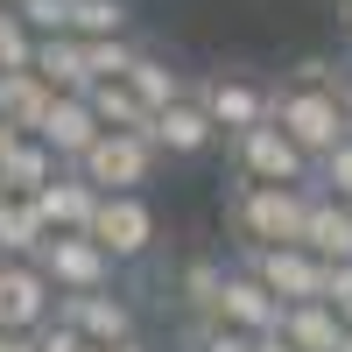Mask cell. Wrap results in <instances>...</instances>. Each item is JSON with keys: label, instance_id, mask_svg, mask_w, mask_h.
<instances>
[{"label": "cell", "instance_id": "6da1fadb", "mask_svg": "<svg viewBox=\"0 0 352 352\" xmlns=\"http://www.w3.org/2000/svg\"><path fill=\"white\" fill-rule=\"evenodd\" d=\"M310 190L317 184H226V232L232 247H303V219H310Z\"/></svg>", "mask_w": 352, "mask_h": 352}, {"label": "cell", "instance_id": "7a4b0ae2", "mask_svg": "<svg viewBox=\"0 0 352 352\" xmlns=\"http://www.w3.org/2000/svg\"><path fill=\"white\" fill-rule=\"evenodd\" d=\"M275 120L289 127V141H296L310 162H324L338 141L352 134L345 99H338V92H324V85H296V78H282V85H275Z\"/></svg>", "mask_w": 352, "mask_h": 352}, {"label": "cell", "instance_id": "3957f363", "mask_svg": "<svg viewBox=\"0 0 352 352\" xmlns=\"http://www.w3.org/2000/svg\"><path fill=\"white\" fill-rule=\"evenodd\" d=\"M226 162H232V176H247V184H317V162L289 141L282 120H261L247 134H232Z\"/></svg>", "mask_w": 352, "mask_h": 352}, {"label": "cell", "instance_id": "277c9868", "mask_svg": "<svg viewBox=\"0 0 352 352\" xmlns=\"http://www.w3.org/2000/svg\"><path fill=\"white\" fill-rule=\"evenodd\" d=\"M190 99L219 120L226 141L247 134V127H261V120H275V85H261L247 71H204V78H190Z\"/></svg>", "mask_w": 352, "mask_h": 352}, {"label": "cell", "instance_id": "5b68a950", "mask_svg": "<svg viewBox=\"0 0 352 352\" xmlns=\"http://www.w3.org/2000/svg\"><path fill=\"white\" fill-rule=\"evenodd\" d=\"M92 240L120 261V268L148 261L155 240H162V219H155L148 190H106V197H99V219H92Z\"/></svg>", "mask_w": 352, "mask_h": 352}, {"label": "cell", "instance_id": "8992f818", "mask_svg": "<svg viewBox=\"0 0 352 352\" xmlns=\"http://www.w3.org/2000/svg\"><path fill=\"white\" fill-rule=\"evenodd\" d=\"M232 261L247 275H261L282 303H324L331 296V261H317L310 247H240Z\"/></svg>", "mask_w": 352, "mask_h": 352}, {"label": "cell", "instance_id": "52a82bcc", "mask_svg": "<svg viewBox=\"0 0 352 352\" xmlns=\"http://www.w3.org/2000/svg\"><path fill=\"white\" fill-rule=\"evenodd\" d=\"M36 261H43V275L56 282V296H99V289L120 282V261H113L92 232H50V247Z\"/></svg>", "mask_w": 352, "mask_h": 352}, {"label": "cell", "instance_id": "ba28073f", "mask_svg": "<svg viewBox=\"0 0 352 352\" xmlns=\"http://www.w3.org/2000/svg\"><path fill=\"white\" fill-rule=\"evenodd\" d=\"M155 162H162V148H155L141 127H106L99 148L85 155L78 169L92 176L99 190H148V184H155Z\"/></svg>", "mask_w": 352, "mask_h": 352}, {"label": "cell", "instance_id": "9c48e42d", "mask_svg": "<svg viewBox=\"0 0 352 352\" xmlns=\"http://www.w3.org/2000/svg\"><path fill=\"white\" fill-rule=\"evenodd\" d=\"M56 282L43 275V261H8L0 268V331H43L56 324Z\"/></svg>", "mask_w": 352, "mask_h": 352}, {"label": "cell", "instance_id": "30bf717a", "mask_svg": "<svg viewBox=\"0 0 352 352\" xmlns=\"http://www.w3.org/2000/svg\"><path fill=\"white\" fill-rule=\"evenodd\" d=\"M141 134H148L155 148H162V162H197V155H212L219 141H226V134H219V120H212V113H204L197 99L162 106V113H155V120L141 127Z\"/></svg>", "mask_w": 352, "mask_h": 352}, {"label": "cell", "instance_id": "8fae6325", "mask_svg": "<svg viewBox=\"0 0 352 352\" xmlns=\"http://www.w3.org/2000/svg\"><path fill=\"white\" fill-rule=\"evenodd\" d=\"M282 317H289V303L275 296L261 275H247L240 261H232V275H226V296H219V324H232V331H247V338H261V331H282Z\"/></svg>", "mask_w": 352, "mask_h": 352}, {"label": "cell", "instance_id": "7c38bea8", "mask_svg": "<svg viewBox=\"0 0 352 352\" xmlns=\"http://www.w3.org/2000/svg\"><path fill=\"white\" fill-rule=\"evenodd\" d=\"M56 317L64 324H78L92 345H127V338H141V317H134V303L120 296V289H99V296H64L56 303Z\"/></svg>", "mask_w": 352, "mask_h": 352}, {"label": "cell", "instance_id": "4fadbf2b", "mask_svg": "<svg viewBox=\"0 0 352 352\" xmlns=\"http://www.w3.org/2000/svg\"><path fill=\"white\" fill-rule=\"evenodd\" d=\"M71 162L50 148L43 134H14L8 141V155H0V190L8 197H43V184H56Z\"/></svg>", "mask_w": 352, "mask_h": 352}, {"label": "cell", "instance_id": "5bb4252c", "mask_svg": "<svg viewBox=\"0 0 352 352\" xmlns=\"http://www.w3.org/2000/svg\"><path fill=\"white\" fill-rule=\"evenodd\" d=\"M99 134H106V120L92 113V99H85V92H64V99L50 106V120H43V141H50V148L64 155L71 169L99 148Z\"/></svg>", "mask_w": 352, "mask_h": 352}, {"label": "cell", "instance_id": "9a60e30c", "mask_svg": "<svg viewBox=\"0 0 352 352\" xmlns=\"http://www.w3.org/2000/svg\"><path fill=\"white\" fill-rule=\"evenodd\" d=\"M99 184L85 169H64L56 184H43V197H36V212L50 219V232H92V219H99Z\"/></svg>", "mask_w": 352, "mask_h": 352}, {"label": "cell", "instance_id": "2e32d148", "mask_svg": "<svg viewBox=\"0 0 352 352\" xmlns=\"http://www.w3.org/2000/svg\"><path fill=\"white\" fill-rule=\"evenodd\" d=\"M303 247L317 261H352V204L331 197V190H310V219H303Z\"/></svg>", "mask_w": 352, "mask_h": 352}, {"label": "cell", "instance_id": "e0dca14e", "mask_svg": "<svg viewBox=\"0 0 352 352\" xmlns=\"http://www.w3.org/2000/svg\"><path fill=\"white\" fill-rule=\"evenodd\" d=\"M64 99L56 85H43L36 71H0V120H8L14 134H43L50 106Z\"/></svg>", "mask_w": 352, "mask_h": 352}, {"label": "cell", "instance_id": "ac0fdd59", "mask_svg": "<svg viewBox=\"0 0 352 352\" xmlns=\"http://www.w3.org/2000/svg\"><path fill=\"white\" fill-rule=\"evenodd\" d=\"M226 275H232V261H212V254H190L184 268H176V296H184V317H190V324H212V317H219Z\"/></svg>", "mask_w": 352, "mask_h": 352}, {"label": "cell", "instance_id": "d6986e66", "mask_svg": "<svg viewBox=\"0 0 352 352\" xmlns=\"http://www.w3.org/2000/svg\"><path fill=\"white\" fill-rule=\"evenodd\" d=\"M282 338L296 345V352H345V338H352V324L331 310V303H289V317H282Z\"/></svg>", "mask_w": 352, "mask_h": 352}, {"label": "cell", "instance_id": "ffe728a7", "mask_svg": "<svg viewBox=\"0 0 352 352\" xmlns=\"http://www.w3.org/2000/svg\"><path fill=\"white\" fill-rule=\"evenodd\" d=\"M50 247V219L36 212V197H8L0 204V254L8 261H36Z\"/></svg>", "mask_w": 352, "mask_h": 352}, {"label": "cell", "instance_id": "44dd1931", "mask_svg": "<svg viewBox=\"0 0 352 352\" xmlns=\"http://www.w3.org/2000/svg\"><path fill=\"white\" fill-rule=\"evenodd\" d=\"M36 78L56 85V92H92L85 43H78V36H43V43H36Z\"/></svg>", "mask_w": 352, "mask_h": 352}, {"label": "cell", "instance_id": "7402d4cb", "mask_svg": "<svg viewBox=\"0 0 352 352\" xmlns=\"http://www.w3.org/2000/svg\"><path fill=\"white\" fill-rule=\"evenodd\" d=\"M127 85H134V99L148 106V113H162V106H176V99H190V78L169 64V56H155V50H141V64L127 71Z\"/></svg>", "mask_w": 352, "mask_h": 352}, {"label": "cell", "instance_id": "603a6c76", "mask_svg": "<svg viewBox=\"0 0 352 352\" xmlns=\"http://www.w3.org/2000/svg\"><path fill=\"white\" fill-rule=\"evenodd\" d=\"M85 99H92V113H99L106 127H148V120H155V113L134 99V85H127V78H99Z\"/></svg>", "mask_w": 352, "mask_h": 352}, {"label": "cell", "instance_id": "cb8c5ba5", "mask_svg": "<svg viewBox=\"0 0 352 352\" xmlns=\"http://www.w3.org/2000/svg\"><path fill=\"white\" fill-rule=\"evenodd\" d=\"M85 43V36H78ZM141 64V43L134 36H92V43H85V71H92V85L99 78H127Z\"/></svg>", "mask_w": 352, "mask_h": 352}, {"label": "cell", "instance_id": "d4e9b609", "mask_svg": "<svg viewBox=\"0 0 352 352\" xmlns=\"http://www.w3.org/2000/svg\"><path fill=\"white\" fill-rule=\"evenodd\" d=\"M71 36H134V8L127 0H78V28Z\"/></svg>", "mask_w": 352, "mask_h": 352}, {"label": "cell", "instance_id": "484cf974", "mask_svg": "<svg viewBox=\"0 0 352 352\" xmlns=\"http://www.w3.org/2000/svg\"><path fill=\"white\" fill-rule=\"evenodd\" d=\"M36 28L21 21V8H0V71H36Z\"/></svg>", "mask_w": 352, "mask_h": 352}, {"label": "cell", "instance_id": "4316f807", "mask_svg": "<svg viewBox=\"0 0 352 352\" xmlns=\"http://www.w3.org/2000/svg\"><path fill=\"white\" fill-rule=\"evenodd\" d=\"M21 21L36 36H71L78 28V0H21Z\"/></svg>", "mask_w": 352, "mask_h": 352}, {"label": "cell", "instance_id": "83f0119b", "mask_svg": "<svg viewBox=\"0 0 352 352\" xmlns=\"http://www.w3.org/2000/svg\"><path fill=\"white\" fill-rule=\"evenodd\" d=\"M184 352H254V338L212 317V324H184Z\"/></svg>", "mask_w": 352, "mask_h": 352}, {"label": "cell", "instance_id": "f1b7e54d", "mask_svg": "<svg viewBox=\"0 0 352 352\" xmlns=\"http://www.w3.org/2000/svg\"><path fill=\"white\" fill-rule=\"evenodd\" d=\"M317 190H331V197H345V204H352V134L338 141L324 162H317Z\"/></svg>", "mask_w": 352, "mask_h": 352}, {"label": "cell", "instance_id": "f546056e", "mask_svg": "<svg viewBox=\"0 0 352 352\" xmlns=\"http://www.w3.org/2000/svg\"><path fill=\"white\" fill-rule=\"evenodd\" d=\"M36 338H43V352H99V345H92V338H85L78 324H64V317H56V324H43Z\"/></svg>", "mask_w": 352, "mask_h": 352}, {"label": "cell", "instance_id": "4dcf8cb0", "mask_svg": "<svg viewBox=\"0 0 352 352\" xmlns=\"http://www.w3.org/2000/svg\"><path fill=\"white\" fill-rule=\"evenodd\" d=\"M324 303L352 324V261H338V268H331V296H324Z\"/></svg>", "mask_w": 352, "mask_h": 352}, {"label": "cell", "instance_id": "1f68e13d", "mask_svg": "<svg viewBox=\"0 0 352 352\" xmlns=\"http://www.w3.org/2000/svg\"><path fill=\"white\" fill-rule=\"evenodd\" d=\"M0 352H43L36 331H0Z\"/></svg>", "mask_w": 352, "mask_h": 352}, {"label": "cell", "instance_id": "d6a6232c", "mask_svg": "<svg viewBox=\"0 0 352 352\" xmlns=\"http://www.w3.org/2000/svg\"><path fill=\"white\" fill-rule=\"evenodd\" d=\"M254 352H296V345H289L282 331H261V338H254Z\"/></svg>", "mask_w": 352, "mask_h": 352}, {"label": "cell", "instance_id": "836d02e7", "mask_svg": "<svg viewBox=\"0 0 352 352\" xmlns=\"http://www.w3.org/2000/svg\"><path fill=\"white\" fill-rule=\"evenodd\" d=\"M99 352H106V345H99ZM113 352H155V345H148V338H127V345H113Z\"/></svg>", "mask_w": 352, "mask_h": 352}, {"label": "cell", "instance_id": "e575fe53", "mask_svg": "<svg viewBox=\"0 0 352 352\" xmlns=\"http://www.w3.org/2000/svg\"><path fill=\"white\" fill-rule=\"evenodd\" d=\"M8 141H14V127H8V120H0V155H8Z\"/></svg>", "mask_w": 352, "mask_h": 352}, {"label": "cell", "instance_id": "d590c367", "mask_svg": "<svg viewBox=\"0 0 352 352\" xmlns=\"http://www.w3.org/2000/svg\"><path fill=\"white\" fill-rule=\"evenodd\" d=\"M345 28H352V0H345Z\"/></svg>", "mask_w": 352, "mask_h": 352}, {"label": "cell", "instance_id": "8d00e7d4", "mask_svg": "<svg viewBox=\"0 0 352 352\" xmlns=\"http://www.w3.org/2000/svg\"><path fill=\"white\" fill-rule=\"evenodd\" d=\"M0 8H21V0H0Z\"/></svg>", "mask_w": 352, "mask_h": 352}, {"label": "cell", "instance_id": "74e56055", "mask_svg": "<svg viewBox=\"0 0 352 352\" xmlns=\"http://www.w3.org/2000/svg\"><path fill=\"white\" fill-rule=\"evenodd\" d=\"M0 268H8V254H0Z\"/></svg>", "mask_w": 352, "mask_h": 352}, {"label": "cell", "instance_id": "f35d334b", "mask_svg": "<svg viewBox=\"0 0 352 352\" xmlns=\"http://www.w3.org/2000/svg\"><path fill=\"white\" fill-rule=\"evenodd\" d=\"M0 204H8V190H0Z\"/></svg>", "mask_w": 352, "mask_h": 352}, {"label": "cell", "instance_id": "ab89813d", "mask_svg": "<svg viewBox=\"0 0 352 352\" xmlns=\"http://www.w3.org/2000/svg\"><path fill=\"white\" fill-rule=\"evenodd\" d=\"M345 352H352V338H345Z\"/></svg>", "mask_w": 352, "mask_h": 352}]
</instances>
